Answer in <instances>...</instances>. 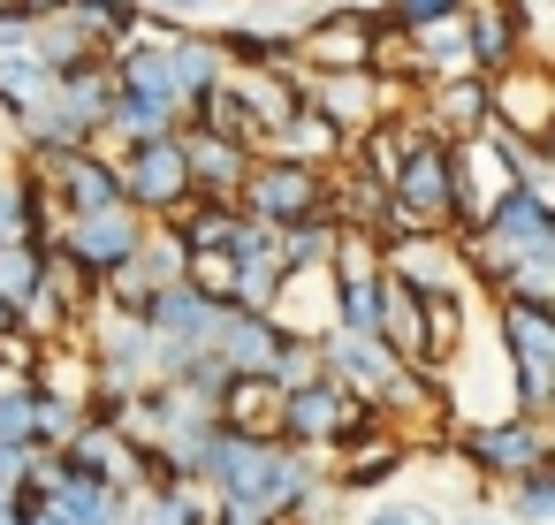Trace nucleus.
Instances as JSON below:
<instances>
[{
  "label": "nucleus",
  "mask_w": 555,
  "mask_h": 525,
  "mask_svg": "<svg viewBox=\"0 0 555 525\" xmlns=\"http://www.w3.org/2000/svg\"><path fill=\"white\" fill-rule=\"evenodd\" d=\"M365 31H373V24H358V16H335V24L305 31V54H312V62H327V69H358V62H373Z\"/></svg>",
  "instance_id": "nucleus-12"
},
{
  "label": "nucleus",
  "mask_w": 555,
  "mask_h": 525,
  "mask_svg": "<svg viewBox=\"0 0 555 525\" xmlns=\"http://www.w3.org/2000/svg\"><path fill=\"white\" fill-rule=\"evenodd\" d=\"M365 525H434L426 510H380V517H365Z\"/></svg>",
  "instance_id": "nucleus-21"
},
{
  "label": "nucleus",
  "mask_w": 555,
  "mask_h": 525,
  "mask_svg": "<svg viewBox=\"0 0 555 525\" xmlns=\"http://www.w3.org/2000/svg\"><path fill=\"white\" fill-rule=\"evenodd\" d=\"M441 115H449V123H487V92H479V85H449V92H441Z\"/></svg>",
  "instance_id": "nucleus-20"
},
{
  "label": "nucleus",
  "mask_w": 555,
  "mask_h": 525,
  "mask_svg": "<svg viewBox=\"0 0 555 525\" xmlns=\"http://www.w3.org/2000/svg\"><path fill=\"white\" fill-rule=\"evenodd\" d=\"M183 176L206 183V199H229L236 176H244V153L236 145H214V138H183Z\"/></svg>",
  "instance_id": "nucleus-10"
},
{
  "label": "nucleus",
  "mask_w": 555,
  "mask_h": 525,
  "mask_svg": "<svg viewBox=\"0 0 555 525\" xmlns=\"http://www.w3.org/2000/svg\"><path fill=\"white\" fill-rule=\"evenodd\" d=\"M517 510H525V525H547V510H555V495H547V472L532 464L525 479H517Z\"/></svg>",
  "instance_id": "nucleus-19"
},
{
  "label": "nucleus",
  "mask_w": 555,
  "mask_h": 525,
  "mask_svg": "<svg viewBox=\"0 0 555 525\" xmlns=\"http://www.w3.org/2000/svg\"><path fill=\"white\" fill-rule=\"evenodd\" d=\"M396 274H403V290L418 297L426 282H449V259H441V244H426V236H411V244L396 252Z\"/></svg>",
  "instance_id": "nucleus-17"
},
{
  "label": "nucleus",
  "mask_w": 555,
  "mask_h": 525,
  "mask_svg": "<svg viewBox=\"0 0 555 525\" xmlns=\"http://www.w3.org/2000/svg\"><path fill=\"white\" fill-rule=\"evenodd\" d=\"M168 115H176V107H153V100H130V92L107 100V123H115L122 138H138V145H160V138H168Z\"/></svg>",
  "instance_id": "nucleus-16"
},
{
  "label": "nucleus",
  "mask_w": 555,
  "mask_h": 525,
  "mask_svg": "<svg viewBox=\"0 0 555 525\" xmlns=\"http://www.w3.org/2000/svg\"><path fill=\"white\" fill-rule=\"evenodd\" d=\"M138 221H130V206H107V214H77L69 221V259L77 267H130L138 259Z\"/></svg>",
  "instance_id": "nucleus-2"
},
{
  "label": "nucleus",
  "mask_w": 555,
  "mask_h": 525,
  "mask_svg": "<svg viewBox=\"0 0 555 525\" xmlns=\"http://www.w3.org/2000/svg\"><path fill=\"white\" fill-rule=\"evenodd\" d=\"M464 525H494V517H464Z\"/></svg>",
  "instance_id": "nucleus-25"
},
{
  "label": "nucleus",
  "mask_w": 555,
  "mask_h": 525,
  "mask_svg": "<svg viewBox=\"0 0 555 525\" xmlns=\"http://www.w3.org/2000/svg\"><path fill=\"white\" fill-rule=\"evenodd\" d=\"M282 419L312 441V434H343L358 411H350V396H343V388H289V396H282Z\"/></svg>",
  "instance_id": "nucleus-9"
},
{
  "label": "nucleus",
  "mask_w": 555,
  "mask_h": 525,
  "mask_svg": "<svg viewBox=\"0 0 555 525\" xmlns=\"http://www.w3.org/2000/svg\"><path fill=\"white\" fill-rule=\"evenodd\" d=\"M214 62H221V47L183 39V47L168 54V85H176V100H183V92H191V100H198V92H214V85H221V77H214Z\"/></svg>",
  "instance_id": "nucleus-13"
},
{
  "label": "nucleus",
  "mask_w": 555,
  "mask_h": 525,
  "mask_svg": "<svg viewBox=\"0 0 555 525\" xmlns=\"http://www.w3.org/2000/svg\"><path fill=\"white\" fill-rule=\"evenodd\" d=\"M396 206L403 221H449L456 214V176L441 145H418L411 161H396Z\"/></svg>",
  "instance_id": "nucleus-1"
},
{
  "label": "nucleus",
  "mask_w": 555,
  "mask_h": 525,
  "mask_svg": "<svg viewBox=\"0 0 555 525\" xmlns=\"http://www.w3.org/2000/svg\"><path fill=\"white\" fill-rule=\"evenodd\" d=\"M145 320H153L168 343H198V350H214L221 305H214V297H198L191 282H168V290H153V297H145Z\"/></svg>",
  "instance_id": "nucleus-3"
},
{
  "label": "nucleus",
  "mask_w": 555,
  "mask_h": 525,
  "mask_svg": "<svg viewBox=\"0 0 555 525\" xmlns=\"http://www.w3.org/2000/svg\"><path fill=\"white\" fill-rule=\"evenodd\" d=\"M335 366H343V388H396V358L380 335H335Z\"/></svg>",
  "instance_id": "nucleus-8"
},
{
  "label": "nucleus",
  "mask_w": 555,
  "mask_h": 525,
  "mask_svg": "<svg viewBox=\"0 0 555 525\" xmlns=\"http://www.w3.org/2000/svg\"><path fill=\"white\" fill-rule=\"evenodd\" d=\"M509 9H525V16H532V9H540V0H509Z\"/></svg>",
  "instance_id": "nucleus-23"
},
{
  "label": "nucleus",
  "mask_w": 555,
  "mask_h": 525,
  "mask_svg": "<svg viewBox=\"0 0 555 525\" xmlns=\"http://www.w3.org/2000/svg\"><path fill=\"white\" fill-rule=\"evenodd\" d=\"M122 183V206L138 199V206H176L183 199V145L176 138H160V145H138V161H130V176H115Z\"/></svg>",
  "instance_id": "nucleus-4"
},
{
  "label": "nucleus",
  "mask_w": 555,
  "mask_h": 525,
  "mask_svg": "<svg viewBox=\"0 0 555 525\" xmlns=\"http://www.w3.org/2000/svg\"><path fill=\"white\" fill-rule=\"evenodd\" d=\"M251 214H267V221H305V214H320V183H312L305 168H267V176L251 183Z\"/></svg>",
  "instance_id": "nucleus-7"
},
{
  "label": "nucleus",
  "mask_w": 555,
  "mask_h": 525,
  "mask_svg": "<svg viewBox=\"0 0 555 525\" xmlns=\"http://www.w3.org/2000/svg\"><path fill=\"white\" fill-rule=\"evenodd\" d=\"M221 525H259V517H244V510H229V517H221Z\"/></svg>",
  "instance_id": "nucleus-22"
},
{
  "label": "nucleus",
  "mask_w": 555,
  "mask_h": 525,
  "mask_svg": "<svg viewBox=\"0 0 555 525\" xmlns=\"http://www.w3.org/2000/svg\"><path fill=\"white\" fill-rule=\"evenodd\" d=\"M464 39H472V62H487L494 77H502V69H517V16L502 9V0L472 16V31H464Z\"/></svg>",
  "instance_id": "nucleus-11"
},
{
  "label": "nucleus",
  "mask_w": 555,
  "mask_h": 525,
  "mask_svg": "<svg viewBox=\"0 0 555 525\" xmlns=\"http://www.w3.org/2000/svg\"><path fill=\"white\" fill-rule=\"evenodd\" d=\"M479 457L494 472H532L540 464V426H494V434H479Z\"/></svg>",
  "instance_id": "nucleus-15"
},
{
  "label": "nucleus",
  "mask_w": 555,
  "mask_h": 525,
  "mask_svg": "<svg viewBox=\"0 0 555 525\" xmlns=\"http://www.w3.org/2000/svg\"><path fill=\"white\" fill-rule=\"evenodd\" d=\"M9 320H16V305H0V328H9Z\"/></svg>",
  "instance_id": "nucleus-24"
},
{
  "label": "nucleus",
  "mask_w": 555,
  "mask_h": 525,
  "mask_svg": "<svg viewBox=\"0 0 555 525\" xmlns=\"http://www.w3.org/2000/svg\"><path fill=\"white\" fill-rule=\"evenodd\" d=\"M54 183L69 191V206H77V214H107V206H122L115 168H100L92 153H54Z\"/></svg>",
  "instance_id": "nucleus-6"
},
{
  "label": "nucleus",
  "mask_w": 555,
  "mask_h": 525,
  "mask_svg": "<svg viewBox=\"0 0 555 525\" xmlns=\"http://www.w3.org/2000/svg\"><path fill=\"white\" fill-rule=\"evenodd\" d=\"M502 335L517 343V366H525V411H540L547 404V350H555L547 305H509L502 312Z\"/></svg>",
  "instance_id": "nucleus-5"
},
{
  "label": "nucleus",
  "mask_w": 555,
  "mask_h": 525,
  "mask_svg": "<svg viewBox=\"0 0 555 525\" xmlns=\"http://www.w3.org/2000/svg\"><path fill=\"white\" fill-rule=\"evenodd\" d=\"M327 115H343V123L373 115V85H365V77H335V85H320V123H327Z\"/></svg>",
  "instance_id": "nucleus-18"
},
{
  "label": "nucleus",
  "mask_w": 555,
  "mask_h": 525,
  "mask_svg": "<svg viewBox=\"0 0 555 525\" xmlns=\"http://www.w3.org/2000/svg\"><path fill=\"white\" fill-rule=\"evenodd\" d=\"M122 92H130V100H153V107H176L168 54H145V47H130V54H122Z\"/></svg>",
  "instance_id": "nucleus-14"
}]
</instances>
